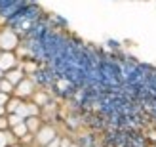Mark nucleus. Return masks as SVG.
<instances>
[{
	"instance_id": "f257e3e1",
	"label": "nucleus",
	"mask_w": 156,
	"mask_h": 147,
	"mask_svg": "<svg viewBox=\"0 0 156 147\" xmlns=\"http://www.w3.org/2000/svg\"><path fill=\"white\" fill-rule=\"evenodd\" d=\"M19 46V36L12 29H0V48L4 52H15Z\"/></svg>"
},
{
	"instance_id": "f03ea898",
	"label": "nucleus",
	"mask_w": 156,
	"mask_h": 147,
	"mask_svg": "<svg viewBox=\"0 0 156 147\" xmlns=\"http://www.w3.org/2000/svg\"><path fill=\"white\" fill-rule=\"evenodd\" d=\"M55 128L50 126V124H42L40 130L34 134V145H40V147H46L53 138H55Z\"/></svg>"
},
{
	"instance_id": "7ed1b4c3",
	"label": "nucleus",
	"mask_w": 156,
	"mask_h": 147,
	"mask_svg": "<svg viewBox=\"0 0 156 147\" xmlns=\"http://www.w3.org/2000/svg\"><path fill=\"white\" fill-rule=\"evenodd\" d=\"M33 94H34V82L30 80V79H27V76L17 84V86H15V92H13V96H17L21 99L33 97Z\"/></svg>"
},
{
	"instance_id": "20e7f679",
	"label": "nucleus",
	"mask_w": 156,
	"mask_h": 147,
	"mask_svg": "<svg viewBox=\"0 0 156 147\" xmlns=\"http://www.w3.org/2000/svg\"><path fill=\"white\" fill-rule=\"evenodd\" d=\"M15 67H19V59L15 56V52H2V56H0V69L4 73H8Z\"/></svg>"
},
{
	"instance_id": "39448f33",
	"label": "nucleus",
	"mask_w": 156,
	"mask_h": 147,
	"mask_svg": "<svg viewBox=\"0 0 156 147\" xmlns=\"http://www.w3.org/2000/svg\"><path fill=\"white\" fill-rule=\"evenodd\" d=\"M25 76H27V75H25V71H23L21 67H15V69H12V71L4 73V79H8V80L13 84V86H17V84L25 79Z\"/></svg>"
},
{
	"instance_id": "423d86ee",
	"label": "nucleus",
	"mask_w": 156,
	"mask_h": 147,
	"mask_svg": "<svg viewBox=\"0 0 156 147\" xmlns=\"http://www.w3.org/2000/svg\"><path fill=\"white\" fill-rule=\"evenodd\" d=\"M17 138L13 136L12 130H0V147H10L15 143Z\"/></svg>"
},
{
	"instance_id": "0eeeda50",
	"label": "nucleus",
	"mask_w": 156,
	"mask_h": 147,
	"mask_svg": "<svg viewBox=\"0 0 156 147\" xmlns=\"http://www.w3.org/2000/svg\"><path fill=\"white\" fill-rule=\"evenodd\" d=\"M10 130L13 132V136L17 138V140H21V138H25L27 134H30V132H29V128H27V122H25V120L19 122V124H15V126L10 128Z\"/></svg>"
},
{
	"instance_id": "6e6552de",
	"label": "nucleus",
	"mask_w": 156,
	"mask_h": 147,
	"mask_svg": "<svg viewBox=\"0 0 156 147\" xmlns=\"http://www.w3.org/2000/svg\"><path fill=\"white\" fill-rule=\"evenodd\" d=\"M25 122H27V128H29V132L30 134H36L38 132V130H40V117H38V115H36V117H29V119H25Z\"/></svg>"
},
{
	"instance_id": "1a4fd4ad",
	"label": "nucleus",
	"mask_w": 156,
	"mask_h": 147,
	"mask_svg": "<svg viewBox=\"0 0 156 147\" xmlns=\"http://www.w3.org/2000/svg\"><path fill=\"white\" fill-rule=\"evenodd\" d=\"M33 101L38 107H46V105H48V101H50V97H48L46 92H34V94H33Z\"/></svg>"
},
{
	"instance_id": "9d476101",
	"label": "nucleus",
	"mask_w": 156,
	"mask_h": 147,
	"mask_svg": "<svg viewBox=\"0 0 156 147\" xmlns=\"http://www.w3.org/2000/svg\"><path fill=\"white\" fill-rule=\"evenodd\" d=\"M21 101H23L21 97H17V96H12V97H10V101L6 103V111H8V115L17 111V107L21 105Z\"/></svg>"
},
{
	"instance_id": "9b49d317",
	"label": "nucleus",
	"mask_w": 156,
	"mask_h": 147,
	"mask_svg": "<svg viewBox=\"0 0 156 147\" xmlns=\"http://www.w3.org/2000/svg\"><path fill=\"white\" fill-rule=\"evenodd\" d=\"M0 92H6V94H10V96H13V92H15V86L8 80V79H2L0 80Z\"/></svg>"
},
{
	"instance_id": "f8f14e48",
	"label": "nucleus",
	"mask_w": 156,
	"mask_h": 147,
	"mask_svg": "<svg viewBox=\"0 0 156 147\" xmlns=\"http://www.w3.org/2000/svg\"><path fill=\"white\" fill-rule=\"evenodd\" d=\"M8 120H10V128H13L15 124H19V122H23L25 119H21L17 113H10V115H8Z\"/></svg>"
},
{
	"instance_id": "ddd939ff",
	"label": "nucleus",
	"mask_w": 156,
	"mask_h": 147,
	"mask_svg": "<svg viewBox=\"0 0 156 147\" xmlns=\"http://www.w3.org/2000/svg\"><path fill=\"white\" fill-rule=\"evenodd\" d=\"M0 130H10V120H8V115L0 117Z\"/></svg>"
},
{
	"instance_id": "4468645a",
	"label": "nucleus",
	"mask_w": 156,
	"mask_h": 147,
	"mask_svg": "<svg viewBox=\"0 0 156 147\" xmlns=\"http://www.w3.org/2000/svg\"><path fill=\"white\" fill-rule=\"evenodd\" d=\"M10 94H6V92H0V105H6L8 101H10Z\"/></svg>"
},
{
	"instance_id": "2eb2a0df",
	"label": "nucleus",
	"mask_w": 156,
	"mask_h": 147,
	"mask_svg": "<svg viewBox=\"0 0 156 147\" xmlns=\"http://www.w3.org/2000/svg\"><path fill=\"white\" fill-rule=\"evenodd\" d=\"M46 147H61V138L55 136V138H53V140H51L48 145H46Z\"/></svg>"
},
{
	"instance_id": "dca6fc26",
	"label": "nucleus",
	"mask_w": 156,
	"mask_h": 147,
	"mask_svg": "<svg viewBox=\"0 0 156 147\" xmlns=\"http://www.w3.org/2000/svg\"><path fill=\"white\" fill-rule=\"evenodd\" d=\"M61 147H71V140L69 138H61Z\"/></svg>"
},
{
	"instance_id": "f3484780",
	"label": "nucleus",
	"mask_w": 156,
	"mask_h": 147,
	"mask_svg": "<svg viewBox=\"0 0 156 147\" xmlns=\"http://www.w3.org/2000/svg\"><path fill=\"white\" fill-rule=\"evenodd\" d=\"M4 115H8V111H6V105H0V117H4Z\"/></svg>"
},
{
	"instance_id": "a211bd4d",
	"label": "nucleus",
	"mask_w": 156,
	"mask_h": 147,
	"mask_svg": "<svg viewBox=\"0 0 156 147\" xmlns=\"http://www.w3.org/2000/svg\"><path fill=\"white\" fill-rule=\"evenodd\" d=\"M10 147H25L23 143H13V145H10Z\"/></svg>"
},
{
	"instance_id": "6ab92c4d",
	"label": "nucleus",
	"mask_w": 156,
	"mask_h": 147,
	"mask_svg": "<svg viewBox=\"0 0 156 147\" xmlns=\"http://www.w3.org/2000/svg\"><path fill=\"white\" fill-rule=\"evenodd\" d=\"M0 79H4V71H2V69H0Z\"/></svg>"
},
{
	"instance_id": "aec40b11",
	"label": "nucleus",
	"mask_w": 156,
	"mask_h": 147,
	"mask_svg": "<svg viewBox=\"0 0 156 147\" xmlns=\"http://www.w3.org/2000/svg\"><path fill=\"white\" fill-rule=\"evenodd\" d=\"M71 147H80V145H78V143H71Z\"/></svg>"
},
{
	"instance_id": "412c9836",
	"label": "nucleus",
	"mask_w": 156,
	"mask_h": 147,
	"mask_svg": "<svg viewBox=\"0 0 156 147\" xmlns=\"http://www.w3.org/2000/svg\"><path fill=\"white\" fill-rule=\"evenodd\" d=\"M2 52H4V50H2V48H0V56H2Z\"/></svg>"
},
{
	"instance_id": "4be33fe9",
	"label": "nucleus",
	"mask_w": 156,
	"mask_h": 147,
	"mask_svg": "<svg viewBox=\"0 0 156 147\" xmlns=\"http://www.w3.org/2000/svg\"><path fill=\"white\" fill-rule=\"evenodd\" d=\"M0 80H2V79H0Z\"/></svg>"
}]
</instances>
